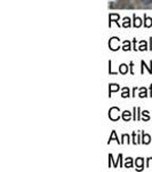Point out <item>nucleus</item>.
Segmentation results:
<instances>
[{
    "mask_svg": "<svg viewBox=\"0 0 152 172\" xmlns=\"http://www.w3.org/2000/svg\"><path fill=\"white\" fill-rule=\"evenodd\" d=\"M112 140H116L118 144H120V142H119V140L117 139V135H116V131H112V134H111V137H110V139H109V142H110V141H112Z\"/></svg>",
    "mask_w": 152,
    "mask_h": 172,
    "instance_id": "6e6552de",
    "label": "nucleus"
},
{
    "mask_svg": "<svg viewBox=\"0 0 152 172\" xmlns=\"http://www.w3.org/2000/svg\"><path fill=\"white\" fill-rule=\"evenodd\" d=\"M149 166H150V168H152V158H149Z\"/></svg>",
    "mask_w": 152,
    "mask_h": 172,
    "instance_id": "f3484780",
    "label": "nucleus"
},
{
    "mask_svg": "<svg viewBox=\"0 0 152 172\" xmlns=\"http://www.w3.org/2000/svg\"><path fill=\"white\" fill-rule=\"evenodd\" d=\"M109 117L111 118L112 121H117V119H119V109H118L117 107H113V108L110 109Z\"/></svg>",
    "mask_w": 152,
    "mask_h": 172,
    "instance_id": "f257e3e1",
    "label": "nucleus"
},
{
    "mask_svg": "<svg viewBox=\"0 0 152 172\" xmlns=\"http://www.w3.org/2000/svg\"><path fill=\"white\" fill-rule=\"evenodd\" d=\"M150 141H151V138H150V135H149V134H144V133H143V144L148 145V144H150Z\"/></svg>",
    "mask_w": 152,
    "mask_h": 172,
    "instance_id": "7ed1b4c3",
    "label": "nucleus"
},
{
    "mask_svg": "<svg viewBox=\"0 0 152 172\" xmlns=\"http://www.w3.org/2000/svg\"><path fill=\"white\" fill-rule=\"evenodd\" d=\"M129 21H130V20L126 17V19H125V22H124V24H122V25H124V27H125V28L129 27V25H130V22H129Z\"/></svg>",
    "mask_w": 152,
    "mask_h": 172,
    "instance_id": "ddd939ff",
    "label": "nucleus"
},
{
    "mask_svg": "<svg viewBox=\"0 0 152 172\" xmlns=\"http://www.w3.org/2000/svg\"><path fill=\"white\" fill-rule=\"evenodd\" d=\"M141 24H142L141 19H138V17H136V16L134 15V27L138 28V27H141Z\"/></svg>",
    "mask_w": 152,
    "mask_h": 172,
    "instance_id": "f03ea898",
    "label": "nucleus"
},
{
    "mask_svg": "<svg viewBox=\"0 0 152 172\" xmlns=\"http://www.w3.org/2000/svg\"><path fill=\"white\" fill-rule=\"evenodd\" d=\"M119 71H120L121 74H126V72L128 71V67L126 66V64H121V66L119 67Z\"/></svg>",
    "mask_w": 152,
    "mask_h": 172,
    "instance_id": "20e7f679",
    "label": "nucleus"
},
{
    "mask_svg": "<svg viewBox=\"0 0 152 172\" xmlns=\"http://www.w3.org/2000/svg\"><path fill=\"white\" fill-rule=\"evenodd\" d=\"M119 90V86L116 85V84H112V85H110V93H112L114 91H118Z\"/></svg>",
    "mask_w": 152,
    "mask_h": 172,
    "instance_id": "9d476101",
    "label": "nucleus"
},
{
    "mask_svg": "<svg viewBox=\"0 0 152 172\" xmlns=\"http://www.w3.org/2000/svg\"><path fill=\"white\" fill-rule=\"evenodd\" d=\"M136 166H140V169H142V166H143V158H137Z\"/></svg>",
    "mask_w": 152,
    "mask_h": 172,
    "instance_id": "9b49d317",
    "label": "nucleus"
},
{
    "mask_svg": "<svg viewBox=\"0 0 152 172\" xmlns=\"http://www.w3.org/2000/svg\"><path fill=\"white\" fill-rule=\"evenodd\" d=\"M122 118H124V121H129V119H130V113L127 111V110L124 111V113H122Z\"/></svg>",
    "mask_w": 152,
    "mask_h": 172,
    "instance_id": "423d86ee",
    "label": "nucleus"
},
{
    "mask_svg": "<svg viewBox=\"0 0 152 172\" xmlns=\"http://www.w3.org/2000/svg\"><path fill=\"white\" fill-rule=\"evenodd\" d=\"M127 90H128L127 87H126V88H124V93L121 94V97H122V98H127V97L129 95V91L127 92Z\"/></svg>",
    "mask_w": 152,
    "mask_h": 172,
    "instance_id": "f8f14e48",
    "label": "nucleus"
},
{
    "mask_svg": "<svg viewBox=\"0 0 152 172\" xmlns=\"http://www.w3.org/2000/svg\"><path fill=\"white\" fill-rule=\"evenodd\" d=\"M140 97H141V98H144V97H146V93L144 92V88H143V92L140 94Z\"/></svg>",
    "mask_w": 152,
    "mask_h": 172,
    "instance_id": "dca6fc26",
    "label": "nucleus"
},
{
    "mask_svg": "<svg viewBox=\"0 0 152 172\" xmlns=\"http://www.w3.org/2000/svg\"><path fill=\"white\" fill-rule=\"evenodd\" d=\"M133 166V161L130 157H128L127 160H126V163H125V168H132Z\"/></svg>",
    "mask_w": 152,
    "mask_h": 172,
    "instance_id": "0eeeda50",
    "label": "nucleus"
},
{
    "mask_svg": "<svg viewBox=\"0 0 152 172\" xmlns=\"http://www.w3.org/2000/svg\"><path fill=\"white\" fill-rule=\"evenodd\" d=\"M110 21H114V22H117L116 20H119V15L118 14H110Z\"/></svg>",
    "mask_w": 152,
    "mask_h": 172,
    "instance_id": "1a4fd4ad",
    "label": "nucleus"
},
{
    "mask_svg": "<svg viewBox=\"0 0 152 172\" xmlns=\"http://www.w3.org/2000/svg\"><path fill=\"white\" fill-rule=\"evenodd\" d=\"M143 4H145V5H150V4H152V0H141Z\"/></svg>",
    "mask_w": 152,
    "mask_h": 172,
    "instance_id": "2eb2a0df",
    "label": "nucleus"
},
{
    "mask_svg": "<svg viewBox=\"0 0 152 172\" xmlns=\"http://www.w3.org/2000/svg\"><path fill=\"white\" fill-rule=\"evenodd\" d=\"M144 25L145 27L150 28L152 25V19H150V17H148V16L145 15V22H144Z\"/></svg>",
    "mask_w": 152,
    "mask_h": 172,
    "instance_id": "39448f33",
    "label": "nucleus"
},
{
    "mask_svg": "<svg viewBox=\"0 0 152 172\" xmlns=\"http://www.w3.org/2000/svg\"><path fill=\"white\" fill-rule=\"evenodd\" d=\"M127 43H128V41H125V46L122 47V49H124V51H128V49H130V46H127Z\"/></svg>",
    "mask_w": 152,
    "mask_h": 172,
    "instance_id": "4468645a",
    "label": "nucleus"
}]
</instances>
